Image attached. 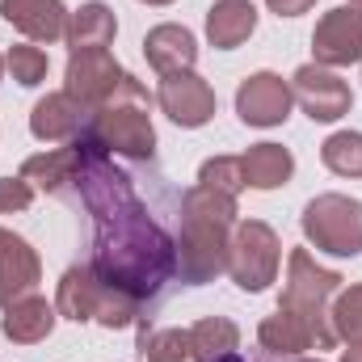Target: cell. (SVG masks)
Returning <instances> with one entry per match:
<instances>
[{"mask_svg": "<svg viewBox=\"0 0 362 362\" xmlns=\"http://www.w3.org/2000/svg\"><path fill=\"white\" fill-rule=\"evenodd\" d=\"M81 169H76V189L93 215V274L131 295L139 308L160 299L165 286L177 278V240L148 215L144 198L135 194L131 177L114 169L110 152L81 131L76 139Z\"/></svg>", "mask_w": 362, "mask_h": 362, "instance_id": "1", "label": "cell"}, {"mask_svg": "<svg viewBox=\"0 0 362 362\" xmlns=\"http://www.w3.org/2000/svg\"><path fill=\"white\" fill-rule=\"evenodd\" d=\"M236 198L211 185H194L181 194V236H177V274L181 282L202 286L228 270V245L236 232Z\"/></svg>", "mask_w": 362, "mask_h": 362, "instance_id": "2", "label": "cell"}, {"mask_svg": "<svg viewBox=\"0 0 362 362\" xmlns=\"http://www.w3.org/2000/svg\"><path fill=\"white\" fill-rule=\"evenodd\" d=\"M341 274L316 266V257L308 249H295L291 262H286V282H282V299L278 308L291 312L316 341V350H333L337 346V333H333V320H329V299L341 291Z\"/></svg>", "mask_w": 362, "mask_h": 362, "instance_id": "3", "label": "cell"}, {"mask_svg": "<svg viewBox=\"0 0 362 362\" xmlns=\"http://www.w3.org/2000/svg\"><path fill=\"white\" fill-rule=\"evenodd\" d=\"M64 81H68V89L85 110H101V105H110L114 97H148L144 85L131 76V72H122V64L105 51V47H85V51H72L68 55V72H64Z\"/></svg>", "mask_w": 362, "mask_h": 362, "instance_id": "4", "label": "cell"}, {"mask_svg": "<svg viewBox=\"0 0 362 362\" xmlns=\"http://www.w3.org/2000/svg\"><path fill=\"white\" fill-rule=\"evenodd\" d=\"M139 101L144 97H114L110 105L93 110L85 131L105 152H114V156L152 160V152H156V127H152V118H148V110Z\"/></svg>", "mask_w": 362, "mask_h": 362, "instance_id": "5", "label": "cell"}, {"mask_svg": "<svg viewBox=\"0 0 362 362\" xmlns=\"http://www.w3.org/2000/svg\"><path fill=\"white\" fill-rule=\"evenodd\" d=\"M303 236L333 257H358L362 253V202L346 194H320L303 206Z\"/></svg>", "mask_w": 362, "mask_h": 362, "instance_id": "6", "label": "cell"}, {"mask_svg": "<svg viewBox=\"0 0 362 362\" xmlns=\"http://www.w3.org/2000/svg\"><path fill=\"white\" fill-rule=\"evenodd\" d=\"M278 262H282V245L270 223H262V219L236 223L232 245H228V274L240 291H249V295L266 291L278 278Z\"/></svg>", "mask_w": 362, "mask_h": 362, "instance_id": "7", "label": "cell"}, {"mask_svg": "<svg viewBox=\"0 0 362 362\" xmlns=\"http://www.w3.org/2000/svg\"><path fill=\"white\" fill-rule=\"evenodd\" d=\"M312 55H316L320 68H350V64H358L362 59V8L358 4L329 8L316 21Z\"/></svg>", "mask_w": 362, "mask_h": 362, "instance_id": "8", "label": "cell"}, {"mask_svg": "<svg viewBox=\"0 0 362 362\" xmlns=\"http://www.w3.org/2000/svg\"><path fill=\"white\" fill-rule=\"evenodd\" d=\"M291 93H295V101L303 105V114L312 122H337L341 114H350V101H354L350 85L337 72L320 68V64H303L291 76Z\"/></svg>", "mask_w": 362, "mask_h": 362, "instance_id": "9", "label": "cell"}, {"mask_svg": "<svg viewBox=\"0 0 362 362\" xmlns=\"http://www.w3.org/2000/svg\"><path fill=\"white\" fill-rule=\"evenodd\" d=\"M291 101H295V93H291V85L282 76L253 72L236 89V114H240L245 127H278V122H286Z\"/></svg>", "mask_w": 362, "mask_h": 362, "instance_id": "10", "label": "cell"}, {"mask_svg": "<svg viewBox=\"0 0 362 362\" xmlns=\"http://www.w3.org/2000/svg\"><path fill=\"white\" fill-rule=\"evenodd\" d=\"M160 110L177 122V127H206L211 118H215V89L202 81V76H194V72H173V76H165L160 81Z\"/></svg>", "mask_w": 362, "mask_h": 362, "instance_id": "11", "label": "cell"}, {"mask_svg": "<svg viewBox=\"0 0 362 362\" xmlns=\"http://www.w3.org/2000/svg\"><path fill=\"white\" fill-rule=\"evenodd\" d=\"M38 278H42V262L30 249V240H21L17 232L0 228V308L34 295Z\"/></svg>", "mask_w": 362, "mask_h": 362, "instance_id": "12", "label": "cell"}, {"mask_svg": "<svg viewBox=\"0 0 362 362\" xmlns=\"http://www.w3.org/2000/svg\"><path fill=\"white\" fill-rule=\"evenodd\" d=\"M0 17L34 42H55L68 34L72 13L64 8V0H0Z\"/></svg>", "mask_w": 362, "mask_h": 362, "instance_id": "13", "label": "cell"}, {"mask_svg": "<svg viewBox=\"0 0 362 362\" xmlns=\"http://www.w3.org/2000/svg\"><path fill=\"white\" fill-rule=\"evenodd\" d=\"M85 127H89V110H85L72 93H47V97L34 105V114H30V131H34L42 144L76 139Z\"/></svg>", "mask_w": 362, "mask_h": 362, "instance_id": "14", "label": "cell"}, {"mask_svg": "<svg viewBox=\"0 0 362 362\" xmlns=\"http://www.w3.org/2000/svg\"><path fill=\"white\" fill-rule=\"evenodd\" d=\"M144 55H148V64H152L160 76H173V72H189V68H194V59H198V42H194V34H189L185 25L165 21V25L148 30V38H144Z\"/></svg>", "mask_w": 362, "mask_h": 362, "instance_id": "15", "label": "cell"}, {"mask_svg": "<svg viewBox=\"0 0 362 362\" xmlns=\"http://www.w3.org/2000/svg\"><path fill=\"white\" fill-rule=\"evenodd\" d=\"M101 299H105V282L93 274V266H72V270L59 278V291H55V312L85 325L97 320L101 312Z\"/></svg>", "mask_w": 362, "mask_h": 362, "instance_id": "16", "label": "cell"}, {"mask_svg": "<svg viewBox=\"0 0 362 362\" xmlns=\"http://www.w3.org/2000/svg\"><path fill=\"white\" fill-rule=\"evenodd\" d=\"M55 320H59L55 303H47L42 295H25V299H17V303L4 308L0 329H4L8 341H17V346H34V341H47V337H51Z\"/></svg>", "mask_w": 362, "mask_h": 362, "instance_id": "17", "label": "cell"}, {"mask_svg": "<svg viewBox=\"0 0 362 362\" xmlns=\"http://www.w3.org/2000/svg\"><path fill=\"white\" fill-rule=\"evenodd\" d=\"M253 30H257L253 0H215L211 13H206V38L219 51H236Z\"/></svg>", "mask_w": 362, "mask_h": 362, "instance_id": "18", "label": "cell"}, {"mask_svg": "<svg viewBox=\"0 0 362 362\" xmlns=\"http://www.w3.org/2000/svg\"><path fill=\"white\" fill-rule=\"evenodd\" d=\"M76 169H81V152H76V144H68V148L30 156V160L21 165V181L38 185V189H47V194H64V189L76 181Z\"/></svg>", "mask_w": 362, "mask_h": 362, "instance_id": "19", "label": "cell"}, {"mask_svg": "<svg viewBox=\"0 0 362 362\" xmlns=\"http://www.w3.org/2000/svg\"><path fill=\"white\" fill-rule=\"evenodd\" d=\"M240 165H245V185H253V189H278L295 173V156L282 144H253L240 156Z\"/></svg>", "mask_w": 362, "mask_h": 362, "instance_id": "20", "label": "cell"}, {"mask_svg": "<svg viewBox=\"0 0 362 362\" xmlns=\"http://www.w3.org/2000/svg\"><path fill=\"white\" fill-rule=\"evenodd\" d=\"M118 34V21H114V8L101 4V0H89L81 4L72 17H68V47L72 51H85V47H110Z\"/></svg>", "mask_w": 362, "mask_h": 362, "instance_id": "21", "label": "cell"}, {"mask_svg": "<svg viewBox=\"0 0 362 362\" xmlns=\"http://www.w3.org/2000/svg\"><path fill=\"white\" fill-rule=\"evenodd\" d=\"M257 341H262V350L274 354V358H295V354H303V350H316V341H312V333L291 316V312H274L262 320V329H257Z\"/></svg>", "mask_w": 362, "mask_h": 362, "instance_id": "22", "label": "cell"}, {"mask_svg": "<svg viewBox=\"0 0 362 362\" xmlns=\"http://www.w3.org/2000/svg\"><path fill=\"white\" fill-rule=\"evenodd\" d=\"M236 346H240V329L228 316H206L189 329V358L198 362L228 358V354H236Z\"/></svg>", "mask_w": 362, "mask_h": 362, "instance_id": "23", "label": "cell"}, {"mask_svg": "<svg viewBox=\"0 0 362 362\" xmlns=\"http://www.w3.org/2000/svg\"><path fill=\"white\" fill-rule=\"evenodd\" d=\"M325 169H333L337 177H362V135L358 131H337L325 139L320 148Z\"/></svg>", "mask_w": 362, "mask_h": 362, "instance_id": "24", "label": "cell"}, {"mask_svg": "<svg viewBox=\"0 0 362 362\" xmlns=\"http://www.w3.org/2000/svg\"><path fill=\"white\" fill-rule=\"evenodd\" d=\"M139 358L144 362H185L189 358V333H181V329H148L139 337Z\"/></svg>", "mask_w": 362, "mask_h": 362, "instance_id": "25", "label": "cell"}, {"mask_svg": "<svg viewBox=\"0 0 362 362\" xmlns=\"http://www.w3.org/2000/svg\"><path fill=\"white\" fill-rule=\"evenodd\" d=\"M337 341H362V282L350 291H337V303L329 308Z\"/></svg>", "mask_w": 362, "mask_h": 362, "instance_id": "26", "label": "cell"}, {"mask_svg": "<svg viewBox=\"0 0 362 362\" xmlns=\"http://www.w3.org/2000/svg\"><path fill=\"white\" fill-rule=\"evenodd\" d=\"M198 185H211V189L236 198L245 189V165H240V156H211V160H202Z\"/></svg>", "mask_w": 362, "mask_h": 362, "instance_id": "27", "label": "cell"}, {"mask_svg": "<svg viewBox=\"0 0 362 362\" xmlns=\"http://www.w3.org/2000/svg\"><path fill=\"white\" fill-rule=\"evenodd\" d=\"M4 64H8V72H13V81L17 85H25V89H34V85H42L47 81V55L38 51V47H13L8 55H4Z\"/></svg>", "mask_w": 362, "mask_h": 362, "instance_id": "28", "label": "cell"}, {"mask_svg": "<svg viewBox=\"0 0 362 362\" xmlns=\"http://www.w3.org/2000/svg\"><path fill=\"white\" fill-rule=\"evenodd\" d=\"M34 198V185L21 177H0V215H13V211H25Z\"/></svg>", "mask_w": 362, "mask_h": 362, "instance_id": "29", "label": "cell"}, {"mask_svg": "<svg viewBox=\"0 0 362 362\" xmlns=\"http://www.w3.org/2000/svg\"><path fill=\"white\" fill-rule=\"evenodd\" d=\"M270 4V13H278V17H299V13H308L316 0H266Z\"/></svg>", "mask_w": 362, "mask_h": 362, "instance_id": "30", "label": "cell"}, {"mask_svg": "<svg viewBox=\"0 0 362 362\" xmlns=\"http://www.w3.org/2000/svg\"><path fill=\"white\" fill-rule=\"evenodd\" d=\"M341 362H362V341H350V350L341 354Z\"/></svg>", "mask_w": 362, "mask_h": 362, "instance_id": "31", "label": "cell"}, {"mask_svg": "<svg viewBox=\"0 0 362 362\" xmlns=\"http://www.w3.org/2000/svg\"><path fill=\"white\" fill-rule=\"evenodd\" d=\"M215 362H245L240 354H228V358H215Z\"/></svg>", "mask_w": 362, "mask_h": 362, "instance_id": "32", "label": "cell"}, {"mask_svg": "<svg viewBox=\"0 0 362 362\" xmlns=\"http://www.w3.org/2000/svg\"><path fill=\"white\" fill-rule=\"evenodd\" d=\"M144 4H173V0H144Z\"/></svg>", "mask_w": 362, "mask_h": 362, "instance_id": "33", "label": "cell"}, {"mask_svg": "<svg viewBox=\"0 0 362 362\" xmlns=\"http://www.w3.org/2000/svg\"><path fill=\"white\" fill-rule=\"evenodd\" d=\"M350 4H358V8H362V0H350Z\"/></svg>", "mask_w": 362, "mask_h": 362, "instance_id": "34", "label": "cell"}, {"mask_svg": "<svg viewBox=\"0 0 362 362\" xmlns=\"http://www.w3.org/2000/svg\"><path fill=\"white\" fill-rule=\"evenodd\" d=\"M0 72H4V59H0Z\"/></svg>", "mask_w": 362, "mask_h": 362, "instance_id": "35", "label": "cell"}, {"mask_svg": "<svg viewBox=\"0 0 362 362\" xmlns=\"http://www.w3.org/2000/svg\"><path fill=\"white\" fill-rule=\"evenodd\" d=\"M312 362H320V358H312Z\"/></svg>", "mask_w": 362, "mask_h": 362, "instance_id": "36", "label": "cell"}]
</instances>
